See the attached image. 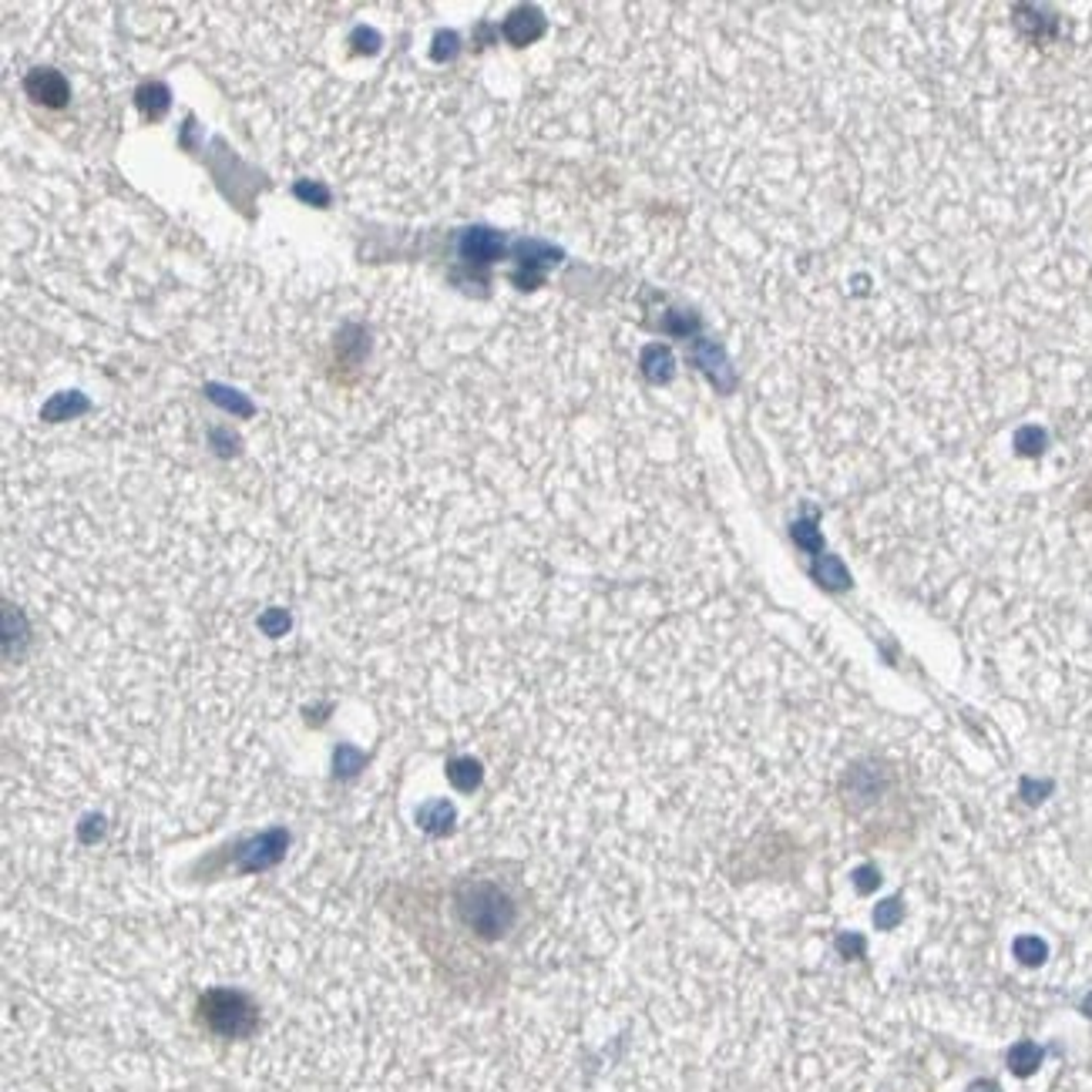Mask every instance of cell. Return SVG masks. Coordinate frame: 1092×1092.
I'll use <instances>...</instances> for the list:
<instances>
[{
  "instance_id": "obj_3",
  "label": "cell",
  "mask_w": 1092,
  "mask_h": 1092,
  "mask_svg": "<svg viewBox=\"0 0 1092 1092\" xmlns=\"http://www.w3.org/2000/svg\"><path fill=\"white\" fill-rule=\"evenodd\" d=\"M296 192H300V195H306V199H319V202H323V199H326V192H323V188H309V186H300V188H296Z\"/></svg>"
},
{
  "instance_id": "obj_2",
  "label": "cell",
  "mask_w": 1092,
  "mask_h": 1092,
  "mask_svg": "<svg viewBox=\"0 0 1092 1092\" xmlns=\"http://www.w3.org/2000/svg\"><path fill=\"white\" fill-rule=\"evenodd\" d=\"M494 253H498V239L491 236L488 229H474L467 232L464 239V256H474V259H491Z\"/></svg>"
},
{
  "instance_id": "obj_1",
  "label": "cell",
  "mask_w": 1092,
  "mask_h": 1092,
  "mask_svg": "<svg viewBox=\"0 0 1092 1092\" xmlns=\"http://www.w3.org/2000/svg\"><path fill=\"white\" fill-rule=\"evenodd\" d=\"M24 88H27V95L34 98V101H45V105H51V108H58V105H64V101H68V84H64L61 74H58V71H51V68L31 71V74H27V81H24Z\"/></svg>"
}]
</instances>
